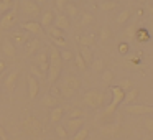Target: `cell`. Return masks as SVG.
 Wrapping results in <instances>:
<instances>
[{
    "mask_svg": "<svg viewBox=\"0 0 153 140\" xmlns=\"http://www.w3.org/2000/svg\"><path fill=\"white\" fill-rule=\"evenodd\" d=\"M50 68H48V83L54 84L61 76V71H63V60H61V54H59V48L56 46H51L50 48Z\"/></svg>",
    "mask_w": 153,
    "mask_h": 140,
    "instance_id": "obj_1",
    "label": "cell"
},
{
    "mask_svg": "<svg viewBox=\"0 0 153 140\" xmlns=\"http://www.w3.org/2000/svg\"><path fill=\"white\" fill-rule=\"evenodd\" d=\"M22 127H23V132L27 133V135H30L31 139H40L41 135H43V124H41V120L38 119V117L35 115H28L23 119V122H22Z\"/></svg>",
    "mask_w": 153,
    "mask_h": 140,
    "instance_id": "obj_2",
    "label": "cell"
},
{
    "mask_svg": "<svg viewBox=\"0 0 153 140\" xmlns=\"http://www.w3.org/2000/svg\"><path fill=\"white\" fill-rule=\"evenodd\" d=\"M82 101L87 107H91V109H100V107H104V104H105V92L100 91V89H91L84 94Z\"/></svg>",
    "mask_w": 153,
    "mask_h": 140,
    "instance_id": "obj_3",
    "label": "cell"
},
{
    "mask_svg": "<svg viewBox=\"0 0 153 140\" xmlns=\"http://www.w3.org/2000/svg\"><path fill=\"white\" fill-rule=\"evenodd\" d=\"M20 10L27 18H36L41 15V7L33 0H20Z\"/></svg>",
    "mask_w": 153,
    "mask_h": 140,
    "instance_id": "obj_4",
    "label": "cell"
},
{
    "mask_svg": "<svg viewBox=\"0 0 153 140\" xmlns=\"http://www.w3.org/2000/svg\"><path fill=\"white\" fill-rule=\"evenodd\" d=\"M17 20H18V10H17V5H15L12 10L5 12L2 15V18H0V28L2 30H8V28H12L17 23Z\"/></svg>",
    "mask_w": 153,
    "mask_h": 140,
    "instance_id": "obj_5",
    "label": "cell"
},
{
    "mask_svg": "<svg viewBox=\"0 0 153 140\" xmlns=\"http://www.w3.org/2000/svg\"><path fill=\"white\" fill-rule=\"evenodd\" d=\"M99 133L104 139H117V137L122 133V127H120V124L110 122V124H105V125L100 127Z\"/></svg>",
    "mask_w": 153,
    "mask_h": 140,
    "instance_id": "obj_6",
    "label": "cell"
},
{
    "mask_svg": "<svg viewBox=\"0 0 153 140\" xmlns=\"http://www.w3.org/2000/svg\"><path fill=\"white\" fill-rule=\"evenodd\" d=\"M127 114L130 115H146V114H153V106H146V104H130L125 106Z\"/></svg>",
    "mask_w": 153,
    "mask_h": 140,
    "instance_id": "obj_7",
    "label": "cell"
},
{
    "mask_svg": "<svg viewBox=\"0 0 153 140\" xmlns=\"http://www.w3.org/2000/svg\"><path fill=\"white\" fill-rule=\"evenodd\" d=\"M35 66H36L43 74L48 73V68H50V53L45 51V50L38 51V53L35 54Z\"/></svg>",
    "mask_w": 153,
    "mask_h": 140,
    "instance_id": "obj_8",
    "label": "cell"
},
{
    "mask_svg": "<svg viewBox=\"0 0 153 140\" xmlns=\"http://www.w3.org/2000/svg\"><path fill=\"white\" fill-rule=\"evenodd\" d=\"M20 27L23 31H27V33H30V35H35V36L43 35V27H41L40 22H35V20L23 22V23H20Z\"/></svg>",
    "mask_w": 153,
    "mask_h": 140,
    "instance_id": "obj_9",
    "label": "cell"
},
{
    "mask_svg": "<svg viewBox=\"0 0 153 140\" xmlns=\"http://www.w3.org/2000/svg\"><path fill=\"white\" fill-rule=\"evenodd\" d=\"M31 40V35L27 33V31H15L13 35H12V43L15 45V46H23V45H27L28 41Z\"/></svg>",
    "mask_w": 153,
    "mask_h": 140,
    "instance_id": "obj_10",
    "label": "cell"
},
{
    "mask_svg": "<svg viewBox=\"0 0 153 140\" xmlns=\"http://www.w3.org/2000/svg\"><path fill=\"white\" fill-rule=\"evenodd\" d=\"M84 127V119H68L64 122V129L68 130V133H76Z\"/></svg>",
    "mask_w": 153,
    "mask_h": 140,
    "instance_id": "obj_11",
    "label": "cell"
},
{
    "mask_svg": "<svg viewBox=\"0 0 153 140\" xmlns=\"http://www.w3.org/2000/svg\"><path fill=\"white\" fill-rule=\"evenodd\" d=\"M41 51V41L38 38H31L27 45H25V54L27 56H35V54Z\"/></svg>",
    "mask_w": 153,
    "mask_h": 140,
    "instance_id": "obj_12",
    "label": "cell"
},
{
    "mask_svg": "<svg viewBox=\"0 0 153 140\" xmlns=\"http://www.w3.org/2000/svg\"><path fill=\"white\" fill-rule=\"evenodd\" d=\"M38 92H40V83H38V79L35 76H28V97H30L31 101L36 99Z\"/></svg>",
    "mask_w": 153,
    "mask_h": 140,
    "instance_id": "obj_13",
    "label": "cell"
},
{
    "mask_svg": "<svg viewBox=\"0 0 153 140\" xmlns=\"http://www.w3.org/2000/svg\"><path fill=\"white\" fill-rule=\"evenodd\" d=\"M63 86H66V87H69V89H73V91L77 92V89H81L82 83H81V79L77 76H74V74H68V76H64V79H63Z\"/></svg>",
    "mask_w": 153,
    "mask_h": 140,
    "instance_id": "obj_14",
    "label": "cell"
},
{
    "mask_svg": "<svg viewBox=\"0 0 153 140\" xmlns=\"http://www.w3.org/2000/svg\"><path fill=\"white\" fill-rule=\"evenodd\" d=\"M18 74H20V71L13 69V71H10V73L7 74V77L4 79V86H5V89H7L8 92L13 91L15 84H17V79H18Z\"/></svg>",
    "mask_w": 153,
    "mask_h": 140,
    "instance_id": "obj_15",
    "label": "cell"
},
{
    "mask_svg": "<svg viewBox=\"0 0 153 140\" xmlns=\"http://www.w3.org/2000/svg\"><path fill=\"white\" fill-rule=\"evenodd\" d=\"M54 27L56 28H59V30H69V27H71V23H69V18L66 17L64 13H59V15H56L54 17Z\"/></svg>",
    "mask_w": 153,
    "mask_h": 140,
    "instance_id": "obj_16",
    "label": "cell"
},
{
    "mask_svg": "<svg viewBox=\"0 0 153 140\" xmlns=\"http://www.w3.org/2000/svg\"><path fill=\"white\" fill-rule=\"evenodd\" d=\"M2 51H4L5 54H7L8 58H15L17 56V46H15L13 43H12V40H4V43H2Z\"/></svg>",
    "mask_w": 153,
    "mask_h": 140,
    "instance_id": "obj_17",
    "label": "cell"
},
{
    "mask_svg": "<svg viewBox=\"0 0 153 140\" xmlns=\"http://www.w3.org/2000/svg\"><path fill=\"white\" fill-rule=\"evenodd\" d=\"M135 40L138 41V43H146V41L152 40V35H150V31L146 30L145 27H140V28H137Z\"/></svg>",
    "mask_w": 153,
    "mask_h": 140,
    "instance_id": "obj_18",
    "label": "cell"
},
{
    "mask_svg": "<svg viewBox=\"0 0 153 140\" xmlns=\"http://www.w3.org/2000/svg\"><path fill=\"white\" fill-rule=\"evenodd\" d=\"M41 106L48 107V109H54V107L59 106V99L51 96V94H46V96H43V99H41Z\"/></svg>",
    "mask_w": 153,
    "mask_h": 140,
    "instance_id": "obj_19",
    "label": "cell"
},
{
    "mask_svg": "<svg viewBox=\"0 0 153 140\" xmlns=\"http://www.w3.org/2000/svg\"><path fill=\"white\" fill-rule=\"evenodd\" d=\"M135 33H137V25H135V23H130L128 27L123 30V33H122L123 41H127V43L130 45V41L135 40Z\"/></svg>",
    "mask_w": 153,
    "mask_h": 140,
    "instance_id": "obj_20",
    "label": "cell"
},
{
    "mask_svg": "<svg viewBox=\"0 0 153 140\" xmlns=\"http://www.w3.org/2000/svg\"><path fill=\"white\" fill-rule=\"evenodd\" d=\"M138 96H140V89L133 86L130 91H127V92H125V99H123V104H125V106H130V104L135 102Z\"/></svg>",
    "mask_w": 153,
    "mask_h": 140,
    "instance_id": "obj_21",
    "label": "cell"
},
{
    "mask_svg": "<svg viewBox=\"0 0 153 140\" xmlns=\"http://www.w3.org/2000/svg\"><path fill=\"white\" fill-rule=\"evenodd\" d=\"M77 41H79V45L81 46H86V48H89V46H94L96 45V35H92V33H87V35H81L79 38H77Z\"/></svg>",
    "mask_w": 153,
    "mask_h": 140,
    "instance_id": "obj_22",
    "label": "cell"
},
{
    "mask_svg": "<svg viewBox=\"0 0 153 140\" xmlns=\"http://www.w3.org/2000/svg\"><path fill=\"white\" fill-rule=\"evenodd\" d=\"M41 27H46V28H50V27H53V23H54V12L53 10H46L43 15H41Z\"/></svg>",
    "mask_w": 153,
    "mask_h": 140,
    "instance_id": "obj_23",
    "label": "cell"
},
{
    "mask_svg": "<svg viewBox=\"0 0 153 140\" xmlns=\"http://www.w3.org/2000/svg\"><path fill=\"white\" fill-rule=\"evenodd\" d=\"M63 115H64V109L61 106H58V107H54V109H51V114H50V120L53 124H58V122H61V119H63Z\"/></svg>",
    "mask_w": 153,
    "mask_h": 140,
    "instance_id": "obj_24",
    "label": "cell"
},
{
    "mask_svg": "<svg viewBox=\"0 0 153 140\" xmlns=\"http://www.w3.org/2000/svg\"><path fill=\"white\" fill-rule=\"evenodd\" d=\"M114 77H115V74H114L112 69H104L100 73V81H102L104 86H110L114 83Z\"/></svg>",
    "mask_w": 153,
    "mask_h": 140,
    "instance_id": "obj_25",
    "label": "cell"
},
{
    "mask_svg": "<svg viewBox=\"0 0 153 140\" xmlns=\"http://www.w3.org/2000/svg\"><path fill=\"white\" fill-rule=\"evenodd\" d=\"M77 53H79L81 56H82L84 63H86L87 66H89V64H92V61H94V56H92V51H91L89 48H86V46H81Z\"/></svg>",
    "mask_w": 153,
    "mask_h": 140,
    "instance_id": "obj_26",
    "label": "cell"
},
{
    "mask_svg": "<svg viewBox=\"0 0 153 140\" xmlns=\"http://www.w3.org/2000/svg\"><path fill=\"white\" fill-rule=\"evenodd\" d=\"M64 15H66L68 18H76L77 15H79V8H77V5L74 4H66V7H64Z\"/></svg>",
    "mask_w": 153,
    "mask_h": 140,
    "instance_id": "obj_27",
    "label": "cell"
},
{
    "mask_svg": "<svg viewBox=\"0 0 153 140\" xmlns=\"http://www.w3.org/2000/svg\"><path fill=\"white\" fill-rule=\"evenodd\" d=\"M110 38H112V30H110L109 25H104V27L100 28V33H99L100 43H105V41H109Z\"/></svg>",
    "mask_w": 153,
    "mask_h": 140,
    "instance_id": "obj_28",
    "label": "cell"
},
{
    "mask_svg": "<svg viewBox=\"0 0 153 140\" xmlns=\"http://www.w3.org/2000/svg\"><path fill=\"white\" fill-rule=\"evenodd\" d=\"M130 18H132V10L125 8V10H122L119 15H117V23H119V25H125Z\"/></svg>",
    "mask_w": 153,
    "mask_h": 140,
    "instance_id": "obj_29",
    "label": "cell"
},
{
    "mask_svg": "<svg viewBox=\"0 0 153 140\" xmlns=\"http://www.w3.org/2000/svg\"><path fill=\"white\" fill-rule=\"evenodd\" d=\"M91 68H92L94 73H102V71L105 69V63H104V60H100V58H94Z\"/></svg>",
    "mask_w": 153,
    "mask_h": 140,
    "instance_id": "obj_30",
    "label": "cell"
},
{
    "mask_svg": "<svg viewBox=\"0 0 153 140\" xmlns=\"http://www.w3.org/2000/svg\"><path fill=\"white\" fill-rule=\"evenodd\" d=\"M99 7H100V10H104V12H112L117 8V2H114V0H102Z\"/></svg>",
    "mask_w": 153,
    "mask_h": 140,
    "instance_id": "obj_31",
    "label": "cell"
},
{
    "mask_svg": "<svg viewBox=\"0 0 153 140\" xmlns=\"http://www.w3.org/2000/svg\"><path fill=\"white\" fill-rule=\"evenodd\" d=\"M48 33H50V36L53 38V40H59V38H64V31L59 30V28H56L54 25L48 28Z\"/></svg>",
    "mask_w": 153,
    "mask_h": 140,
    "instance_id": "obj_32",
    "label": "cell"
},
{
    "mask_svg": "<svg viewBox=\"0 0 153 140\" xmlns=\"http://www.w3.org/2000/svg\"><path fill=\"white\" fill-rule=\"evenodd\" d=\"M119 87L123 91V92H127V91H130L133 87V83H132V79L130 77H123V79H120L119 81Z\"/></svg>",
    "mask_w": 153,
    "mask_h": 140,
    "instance_id": "obj_33",
    "label": "cell"
},
{
    "mask_svg": "<svg viewBox=\"0 0 153 140\" xmlns=\"http://www.w3.org/2000/svg\"><path fill=\"white\" fill-rule=\"evenodd\" d=\"M59 92H61V97H64V99H71V97L76 96V91L69 89V87L63 86V84L59 86Z\"/></svg>",
    "mask_w": 153,
    "mask_h": 140,
    "instance_id": "obj_34",
    "label": "cell"
},
{
    "mask_svg": "<svg viewBox=\"0 0 153 140\" xmlns=\"http://www.w3.org/2000/svg\"><path fill=\"white\" fill-rule=\"evenodd\" d=\"M87 137H89V129L82 127V129H81L79 132H76L73 137H71V140H86Z\"/></svg>",
    "mask_w": 153,
    "mask_h": 140,
    "instance_id": "obj_35",
    "label": "cell"
},
{
    "mask_svg": "<svg viewBox=\"0 0 153 140\" xmlns=\"http://www.w3.org/2000/svg\"><path fill=\"white\" fill-rule=\"evenodd\" d=\"M117 51H119L120 54H123V56H127L128 54V51H130V45L127 43V41H120L119 45H117Z\"/></svg>",
    "mask_w": 153,
    "mask_h": 140,
    "instance_id": "obj_36",
    "label": "cell"
},
{
    "mask_svg": "<svg viewBox=\"0 0 153 140\" xmlns=\"http://www.w3.org/2000/svg\"><path fill=\"white\" fill-rule=\"evenodd\" d=\"M84 112L82 109H79V107H74V109L69 110V114H68V119H82Z\"/></svg>",
    "mask_w": 153,
    "mask_h": 140,
    "instance_id": "obj_37",
    "label": "cell"
},
{
    "mask_svg": "<svg viewBox=\"0 0 153 140\" xmlns=\"http://www.w3.org/2000/svg\"><path fill=\"white\" fill-rule=\"evenodd\" d=\"M74 63H76V66L79 68L81 71H86V69H87V64L84 63L82 56H81L79 53H76V54H74Z\"/></svg>",
    "mask_w": 153,
    "mask_h": 140,
    "instance_id": "obj_38",
    "label": "cell"
},
{
    "mask_svg": "<svg viewBox=\"0 0 153 140\" xmlns=\"http://www.w3.org/2000/svg\"><path fill=\"white\" fill-rule=\"evenodd\" d=\"M59 54H61V60H63V63L64 61H71V60H74V53L71 50H59Z\"/></svg>",
    "mask_w": 153,
    "mask_h": 140,
    "instance_id": "obj_39",
    "label": "cell"
},
{
    "mask_svg": "<svg viewBox=\"0 0 153 140\" xmlns=\"http://www.w3.org/2000/svg\"><path fill=\"white\" fill-rule=\"evenodd\" d=\"M143 125H145L148 135H150V133H153V117H145V120H143Z\"/></svg>",
    "mask_w": 153,
    "mask_h": 140,
    "instance_id": "obj_40",
    "label": "cell"
},
{
    "mask_svg": "<svg viewBox=\"0 0 153 140\" xmlns=\"http://www.w3.org/2000/svg\"><path fill=\"white\" fill-rule=\"evenodd\" d=\"M56 135L59 137V139H68V130L64 129V125H56Z\"/></svg>",
    "mask_w": 153,
    "mask_h": 140,
    "instance_id": "obj_41",
    "label": "cell"
},
{
    "mask_svg": "<svg viewBox=\"0 0 153 140\" xmlns=\"http://www.w3.org/2000/svg\"><path fill=\"white\" fill-rule=\"evenodd\" d=\"M94 22V17L91 13H84L82 15V20H81V25H84V27H86V25H91Z\"/></svg>",
    "mask_w": 153,
    "mask_h": 140,
    "instance_id": "obj_42",
    "label": "cell"
},
{
    "mask_svg": "<svg viewBox=\"0 0 153 140\" xmlns=\"http://www.w3.org/2000/svg\"><path fill=\"white\" fill-rule=\"evenodd\" d=\"M30 71H31V76H43V73H41V71L38 69L36 66H35V64H31Z\"/></svg>",
    "mask_w": 153,
    "mask_h": 140,
    "instance_id": "obj_43",
    "label": "cell"
},
{
    "mask_svg": "<svg viewBox=\"0 0 153 140\" xmlns=\"http://www.w3.org/2000/svg\"><path fill=\"white\" fill-rule=\"evenodd\" d=\"M54 45H58V46H61L63 50L68 46V43H66V40H64V38H59V40H54ZM58 46H56V48H58Z\"/></svg>",
    "mask_w": 153,
    "mask_h": 140,
    "instance_id": "obj_44",
    "label": "cell"
},
{
    "mask_svg": "<svg viewBox=\"0 0 153 140\" xmlns=\"http://www.w3.org/2000/svg\"><path fill=\"white\" fill-rule=\"evenodd\" d=\"M66 7V0H56V8L58 10H64Z\"/></svg>",
    "mask_w": 153,
    "mask_h": 140,
    "instance_id": "obj_45",
    "label": "cell"
},
{
    "mask_svg": "<svg viewBox=\"0 0 153 140\" xmlns=\"http://www.w3.org/2000/svg\"><path fill=\"white\" fill-rule=\"evenodd\" d=\"M0 140H8L7 132H5V129H4L2 125H0Z\"/></svg>",
    "mask_w": 153,
    "mask_h": 140,
    "instance_id": "obj_46",
    "label": "cell"
},
{
    "mask_svg": "<svg viewBox=\"0 0 153 140\" xmlns=\"http://www.w3.org/2000/svg\"><path fill=\"white\" fill-rule=\"evenodd\" d=\"M5 68H7V63H5L4 60H0V76H2V73L5 71Z\"/></svg>",
    "mask_w": 153,
    "mask_h": 140,
    "instance_id": "obj_47",
    "label": "cell"
},
{
    "mask_svg": "<svg viewBox=\"0 0 153 140\" xmlns=\"http://www.w3.org/2000/svg\"><path fill=\"white\" fill-rule=\"evenodd\" d=\"M33 2H35V4H36V5H40V7H43V5L46 4L48 0H33Z\"/></svg>",
    "mask_w": 153,
    "mask_h": 140,
    "instance_id": "obj_48",
    "label": "cell"
},
{
    "mask_svg": "<svg viewBox=\"0 0 153 140\" xmlns=\"http://www.w3.org/2000/svg\"><path fill=\"white\" fill-rule=\"evenodd\" d=\"M148 13H150V15H153V4H152V5H148Z\"/></svg>",
    "mask_w": 153,
    "mask_h": 140,
    "instance_id": "obj_49",
    "label": "cell"
},
{
    "mask_svg": "<svg viewBox=\"0 0 153 140\" xmlns=\"http://www.w3.org/2000/svg\"><path fill=\"white\" fill-rule=\"evenodd\" d=\"M142 140H152V137H150V135H145V137H143Z\"/></svg>",
    "mask_w": 153,
    "mask_h": 140,
    "instance_id": "obj_50",
    "label": "cell"
},
{
    "mask_svg": "<svg viewBox=\"0 0 153 140\" xmlns=\"http://www.w3.org/2000/svg\"><path fill=\"white\" fill-rule=\"evenodd\" d=\"M137 2H140V4H145L146 0H137Z\"/></svg>",
    "mask_w": 153,
    "mask_h": 140,
    "instance_id": "obj_51",
    "label": "cell"
},
{
    "mask_svg": "<svg viewBox=\"0 0 153 140\" xmlns=\"http://www.w3.org/2000/svg\"><path fill=\"white\" fill-rule=\"evenodd\" d=\"M114 2H117V4H119V2H120V0H114Z\"/></svg>",
    "mask_w": 153,
    "mask_h": 140,
    "instance_id": "obj_52",
    "label": "cell"
},
{
    "mask_svg": "<svg viewBox=\"0 0 153 140\" xmlns=\"http://www.w3.org/2000/svg\"><path fill=\"white\" fill-rule=\"evenodd\" d=\"M0 2H2V0H0Z\"/></svg>",
    "mask_w": 153,
    "mask_h": 140,
    "instance_id": "obj_53",
    "label": "cell"
}]
</instances>
